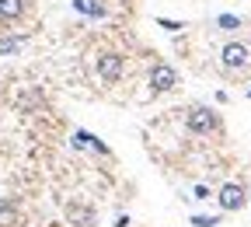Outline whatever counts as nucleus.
<instances>
[{"mask_svg":"<svg viewBox=\"0 0 251 227\" xmlns=\"http://www.w3.org/2000/svg\"><path fill=\"white\" fill-rule=\"evenodd\" d=\"M185 126H188V133H196V137H209V133H220V112L209 109V105H192L185 115Z\"/></svg>","mask_w":251,"mask_h":227,"instance_id":"nucleus-1","label":"nucleus"},{"mask_svg":"<svg viewBox=\"0 0 251 227\" xmlns=\"http://www.w3.org/2000/svg\"><path fill=\"white\" fill-rule=\"evenodd\" d=\"M220 63H224V70H244L251 63V49L244 42H227L220 49Z\"/></svg>","mask_w":251,"mask_h":227,"instance_id":"nucleus-5","label":"nucleus"},{"mask_svg":"<svg viewBox=\"0 0 251 227\" xmlns=\"http://www.w3.org/2000/svg\"><path fill=\"white\" fill-rule=\"evenodd\" d=\"M28 46V35H4L0 39V56H18Z\"/></svg>","mask_w":251,"mask_h":227,"instance_id":"nucleus-7","label":"nucleus"},{"mask_svg":"<svg viewBox=\"0 0 251 227\" xmlns=\"http://www.w3.org/2000/svg\"><path fill=\"white\" fill-rule=\"evenodd\" d=\"M248 98H251V91H248Z\"/></svg>","mask_w":251,"mask_h":227,"instance_id":"nucleus-14","label":"nucleus"},{"mask_svg":"<svg viewBox=\"0 0 251 227\" xmlns=\"http://www.w3.org/2000/svg\"><path fill=\"white\" fill-rule=\"evenodd\" d=\"M157 25H161V28H168V31H181V28H185L181 21H171V18H157Z\"/></svg>","mask_w":251,"mask_h":227,"instance_id":"nucleus-11","label":"nucleus"},{"mask_svg":"<svg viewBox=\"0 0 251 227\" xmlns=\"http://www.w3.org/2000/svg\"><path fill=\"white\" fill-rule=\"evenodd\" d=\"M147 84H150L153 94H168V91L178 87V70L171 67V63H153L150 74H147Z\"/></svg>","mask_w":251,"mask_h":227,"instance_id":"nucleus-3","label":"nucleus"},{"mask_svg":"<svg viewBox=\"0 0 251 227\" xmlns=\"http://www.w3.org/2000/svg\"><path fill=\"white\" fill-rule=\"evenodd\" d=\"M248 192H244V185L241 182H227V185H220V192H216V203H220V210H227V213H237V210H244L248 206Z\"/></svg>","mask_w":251,"mask_h":227,"instance_id":"nucleus-4","label":"nucleus"},{"mask_svg":"<svg viewBox=\"0 0 251 227\" xmlns=\"http://www.w3.org/2000/svg\"><path fill=\"white\" fill-rule=\"evenodd\" d=\"M248 203H251V199H248Z\"/></svg>","mask_w":251,"mask_h":227,"instance_id":"nucleus-15","label":"nucleus"},{"mask_svg":"<svg viewBox=\"0 0 251 227\" xmlns=\"http://www.w3.org/2000/svg\"><path fill=\"white\" fill-rule=\"evenodd\" d=\"M216 28H220V31H237V28H241V18H237V14H220V18H216Z\"/></svg>","mask_w":251,"mask_h":227,"instance_id":"nucleus-9","label":"nucleus"},{"mask_svg":"<svg viewBox=\"0 0 251 227\" xmlns=\"http://www.w3.org/2000/svg\"><path fill=\"white\" fill-rule=\"evenodd\" d=\"M196 199H209V189L206 185H196Z\"/></svg>","mask_w":251,"mask_h":227,"instance_id":"nucleus-13","label":"nucleus"},{"mask_svg":"<svg viewBox=\"0 0 251 227\" xmlns=\"http://www.w3.org/2000/svg\"><path fill=\"white\" fill-rule=\"evenodd\" d=\"M28 14V0H0V21L11 25V21H21Z\"/></svg>","mask_w":251,"mask_h":227,"instance_id":"nucleus-6","label":"nucleus"},{"mask_svg":"<svg viewBox=\"0 0 251 227\" xmlns=\"http://www.w3.org/2000/svg\"><path fill=\"white\" fill-rule=\"evenodd\" d=\"M192 224H196V227H216L220 220H216V217H192Z\"/></svg>","mask_w":251,"mask_h":227,"instance_id":"nucleus-12","label":"nucleus"},{"mask_svg":"<svg viewBox=\"0 0 251 227\" xmlns=\"http://www.w3.org/2000/svg\"><path fill=\"white\" fill-rule=\"evenodd\" d=\"M70 217L77 220V227H91L94 224V210H87V206H70Z\"/></svg>","mask_w":251,"mask_h":227,"instance_id":"nucleus-8","label":"nucleus"},{"mask_svg":"<svg viewBox=\"0 0 251 227\" xmlns=\"http://www.w3.org/2000/svg\"><path fill=\"white\" fill-rule=\"evenodd\" d=\"M84 14H87V18H105V4H101V0H87Z\"/></svg>","mask_w":251,"mask_h":227,"instance_id":"nucleus-10","label":"nucleus"},{"mask_svg":"<svg viewBox=\"0 0 251 227\" xmlns=\"http://www.w3.org/2000/svg\"><path fill=\"white\" fill-rule=\"evenodd\" d=\"M122 74H126V59H122V53H115V49L98 53V77H101V84H119Z\"/></svg>","mask_w":251,"mask_h":227,"instance_id":"nucleus-2","label":"nucleus"}]
</instances>
